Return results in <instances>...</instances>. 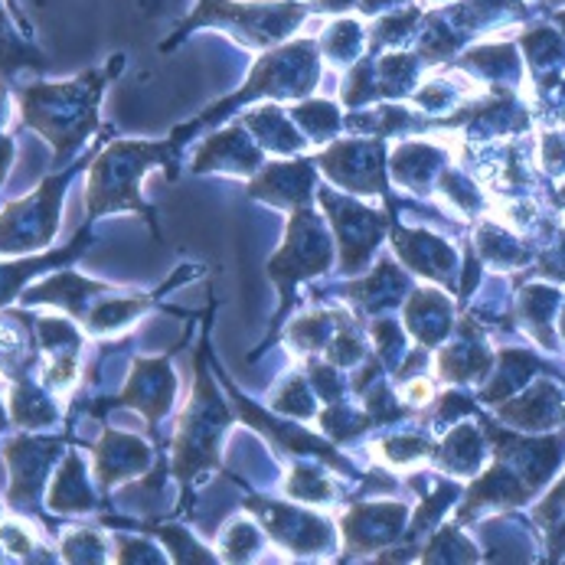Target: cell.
<instances>
[{"instance_id": "1", "label": "cell", "mask_w": 565, "mask_h": 565, "mask_svg": "<svg viewBox=\"0 0 565 565\" xmlns=\"http://www.w3.org/2000/svg\"><path fill=\"white\" fill-rule=\"evenodd\" d=\"M118 56L108 73H85L76 82L63 85H30L20 88V111L30 128H36L56 148V163H66L79 145L98 128V98L108 85V76L121 66Z\"/></svg>"}, {"instance_id": "2", "label": "cell", "mask_w": 565, "mask_h": 565, "mask_svg": "<svg viewBox=\"0 0 565 565\" xmlns=\"http://www.w3.org/2000/svg\"><path fill=\"white\" fill-rule=\"evenodd\" d=\"M170 163V145L118 141L111 145L88 173V216H105L118 210H135L151 220V210L141 200V177L151 167Z\"/></svg>"}, {"instance_id": "3", "label": "cell", "mask_w": 565, "mask_h": 565, "mask_svg": "<svg viewBox=\"0 0 565 565\" xmlns=\"http://www.w3.org/2000/svg\"><path fill=\"white\" fill-rule=\"evenodd\" d=\"M70 183V173L46 180L33 196L10 203L0 213V252H30L46 245L60 226V200Z\"/></svg>"}, {"instance_id": "4", "label": "cell", "mask_w": 565, "mask_h": 565, "mask_svg": "<svg viewBox=\"0 0 565 565\" xmlns=\"http://www.w3.org/2000/svg\"><path fill=\"white\" fill-rule=\"evenodd\" d=\"M95 475L98 481L108 487L121 478H131L135 471H141L148 465V448L138 441V438H128V435H118V431H108L95 451Z\"/></svg>"}, {"instance_id": "5", "label": "cell", "mask_w": 565, "mask_h": 565, "mask_svg": "<svg viewBox=\"0 0 565 565\" xmlns=\"http://www.w3.org/2000/svg\"><path fill=\"white\" fill-rule=\"evenodd\" d=\"M88 239V230H82L79 243L73 245V248H66V252H60V255H50V258H33V262H0V308L10 301V298H17V291L36 275V271H43L46 265H60V262H73L76 255L82 252V245Z\"/></svg>"}, {"instance_id": "6", "label": "cell", "mask_w": 565, "mask_h": 565, "mask_svg": "<svg viewBox=\"0 0 565 565\" xmlns=\"http://www.w3.org/2000/svg\"><path fill=\"white\" fill-rule=\"evenodd\" d=\"M50 507H56V510H88V507H92V493H88V487H85V475H82V465L76 455L66 461L60 481L53 487Z\"/></svg>"}, {"instance_id": "7", "label": "cell", "mask_w": 565, "mask_h": 565, "mask_svg": "<svg viewBox=\"0 0 565 565\" xmlns=\"http://www.w3.org/2000/svg\"><path fill=\"white\" fill-rule=\"evenodd\" d=\"M23 63L40 66L36 53H33V50H26V46L17 40V33L10 30L7 17H3V10H0V70H3V73H13V70H17V66H23Z\"/></svg>"}, {"instance_id": "8", "label": "cell", "mask_w": 565, "mask_h": 565, "mask_svg": "<svg viewBox=\"0 0 565 565\" xmlns=\"http://www.w3.org/2000/svg\"><path fill=\"white\" fill-rule=\"evenodd\" d=\"M102 550H105V543H102V536L92 533V530H76V533H70L66 543H63L66 559H102V556H98Z\"/></svg>"}, {"instance_id": "9", "label": "cell", "mask_w": 565, "mask_h": 565, "mask_svg": "<svg viewBox=\"0 0 565 565\" xmlns=\"http://www.w3.org/2000/svg\"><path fill=\"white\" fill-rule=\"evenodd\" d=\"M7 3H10V7H13V10H17V3H13V0H7Z\"/></svg>"}, {"instance_id": "10", "label": "cell", "mask_w": 565, "mask_h": 565, "mask_svg": "<svg viewBox=\"0 0 565 565\" xmlns=\"http://www.w3.org/2000/svg\"><path fill=\"white\" fill-rule=\"evenodd\" d=\"M0 425H3V412H0Z\"/></svg>"}]
</instances>
